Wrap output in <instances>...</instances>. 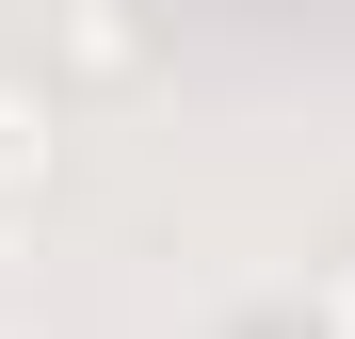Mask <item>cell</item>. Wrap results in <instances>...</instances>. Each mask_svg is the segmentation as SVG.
Returning <instances> with one entry per match:
<instances>
[{
  "instance_id": "1",
  "label": "cell",
  "mask_w": 355,
  "mask_h": 339,
  "mask_svg": "<svg viewBox=\"0 0 355 339\" xmlns=\"http://www.w3.org/2000/svg\"><path fill=\"white\" fill-rule=\"evenodd\" d=\"M49 178H65V97L49 81H0V226L49 210Z\"/></svg>"
},
{
  "instance_id": "2",
  "label": "cell",
  "mask_w": 355,
  "mask_h": 339,
  "mask_svg": "<svg viewBox=\"0 0 355 339\" xmlns=\"http://www.w3.org/2000/svg\"><path fill=\"white\" fill-rule=\"evenodd\" d=\"M49 49H65L81 97H130L146 81V17H130V0H49Z\"/></svg>"
},
{
  "instance_id": "3",
  "label": "cell",
  "mask_w": 355,
  "mask_h": 339,
  "mask_svg": "<svg viewBox=\"0 0 355 339\" xmlns=\"http://www.w3.org/2000/svg\"><path fill=\"white\" fill-rule=\"evenodd\" d=\"M323 339H355V243L323 259Z\"/></svg>"
}]
</instances>
